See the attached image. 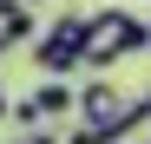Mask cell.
Here are the masks:
<instances>
[{
	"label": "cell",
	"mask_w": 151,
	"mask_h": 144,
	"mask_svg": "<svg viewBox=\"0 0 151 144\" xmlns=\"http://www.w3.org/2000/svg\"><path fill=\"white\" fill-rule=\"evenodd\" d=\"M132 118V98L112 85V79H92L79 85V105H72V138H86V144H112V131Z\"/></svg>",
	"instance_id": "obj_2"
},
{
	"label": "cell",
	"mask_w": 151,
	"mask_h": 144,
	"mask_svg": "<svg viewBox=\"0 0 151 144\" xmlns=\"http://www.w3.org/2000/svg\"><path fill=\"white\" fill-rule=\"evenodd\" d=\"M20 138H27V144H59L53 131H40V125H33V131H20Z\"/></svg>",
	"instance_id": "obj_7"
},
{
	"label": "cell",
	"mask_w": 151,
	"mask_h": 144,
	"mask_svg": "<svg viewBox=\"0 0 151 144\" xmlns=\"http://www.w3.org/2000/svg\"><path fill=\"white\" fill-rule=\"evenodd\" d=\"M112 144H151V92H145V98H132V118L112 131Z\"/></svg>",
	"instance_id": "obj_6"
},
{
	"label": "cell",
	"mask_w": 151,
	"mask_h": 144,
	"mask_svg": "<svg viewBox=\"0 0 151 144\" xmlns=\"http://www.w3.org/2000/svg\"><path fill=\"white\" fill-rule=\"evenodd\" d=\"M79 53H86V13H59L53 26L40 33V46H33V59H40L46 79H66V72L79 66Z\"/></svg>",
	"instance_id": "obj_3"
},
{
	"label": "cell",
	"mask_w": 151,
	"mask_h": 144,
	"mask_svg": "<svg viewBox=\"0 0 151 144\" xmlns=\"http://www.w3.org/2000/svg\"><path fill=\"white\" fill-rule=\"evenodd\" d=\"M33 105H40V118H66L72 105H79V92H72L66 79H46V85L33 92Z\"/></svg>",
	"instance_id": "obj_5"
},
{
	"label": "cell",
	"mask_w": 151,
	"mask_h": 144,
	"mask_svg": "<svg viewBox=\"0 0 151 144\" xmlns=\"http://www.w3.org/2000/svg\"><path fill=\"white\" fill-rule=\"evenodd\" d=\"M13 144H27V138H13Z\"/></svg>",
	"instance_id": "obj_8"
},
{
	"label": "cell",
	"mask_w": 151,
	"mask_h": 144,
	"mask_svg": "<svg viewBox=\"0 0 151 144\" xmlns=\"http://www.w3.org/2000/svg\"><path fill=\"white\" fill-rule=\"evenodd\" d=\"M27 39H33V7L27 0H0V53H13Z\"/></svg>",
	"instance_id": "obj_4"
},
{
	"label": "cell",
	"mask_w": 151,
	"mask_h": 144,
	"mask_svg": "<svg viewBox=\"0 0 151 144\" xmlns=\"http://www.w3.org/2000/svg\"><path fill=\"white\" fill-rule=\"evenodd\" d=\"M132 53H151V20L145 13H125V7L86 13V53H79V66H118Z\"/></svg>",
	"instance_id": "obj_1"
}]
</instances>
